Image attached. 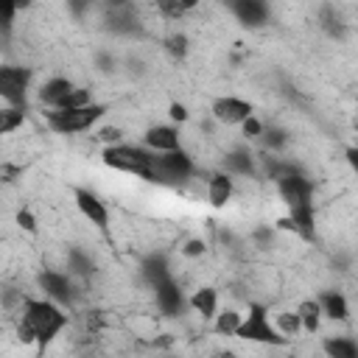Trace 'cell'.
I'll return each instance as SVG.
<instances>
[{
  "instance_id": "cell-1",
  "label": "cell",
  "mask_w": 358,
  "mask_h": 358,
  "mask_svg": "<svg viewBox=\"0 0 358 358\" xmlns=\"http://www.w3.org/2000/svg\"><path fill=\"white\" fill-rule=\"evenodd\" d=\"M70 322V313L64 305L48 299V296H25L22 310L17 313V336L22 344H36L45 350Z\"/></svg>"
},
{
  "instance_id": "cell-2",
  "label": "cell",
  "mask_w": 358,
  "mask_h": 358,
  "mask_svg": "<svg viewBox=\"0 0 358 358\" xmlns=\"http://www.w3.org/2000/svg\"><path fill=\"white\" fill-rule=\"evenodd\" d=\"M101 162L112 171H120V173L137 176L143 182H151L154 179V165H157V151H151L145 143L143 145H137V143H112V145H103Z\"/></svg>"
},
{
  "instance_id": "cell-3",
  "label": "cell",
  "mask_w": 358,
  "mask_h": 358,
  "mask_svg": "<svg viewBox=\"0 0 358 358\" xmlns=\"http://www.w3.org/2000/svg\"><path fill=\"white\" fill-rule=\"evenodd\" d=\"M106 112H109V106L98 103V101H92L87 106H76V109H48L45 126L53 134H81V131L95 129Z\"/></svg>"
},
{
  "instance_id": "cell-4",
  "label": "cell",
  "mask_w": 358,
  "mask_h": 358,
  "mask_svg": "<svg viewBox=\"0 0 358 358\" xmlns=\"http://www.w3.org/2000/svg\"><path fill=\"white\" fill-rule=\"evenodd\" d=\"M235 338H243V341H255V344H266V347H282L288 344L291 338H285L274 319H268V308L260 305V302H249L246 305V316L241 319V327L235 333Z\"/></svg>"
},
{
  "instance_id": "cell-5",
  "label": "cell",
  "mask_w": 358,
  "mask_h": 358,
  "mask_svg": "<svg viewBox=\"0 0 358 358\" xmlns=\"http://www.w3.org/2000/svg\"><path fill=\"white\" fill-rule=\"evenodd\" d=\"M196 159L185 151V148H173V151H162L157 154V165H154V185H165V187H179L187 185L196 176Z\"/></svg>"
},
{
  "instance_id": "cell-6",
  "label": "cell",
  "mask_w": 358,
  "mask_h": 358,
  "mask_svg": "<svg viewBox=\"0 0 358 358\" xmlns=\"http://www.w3.org/2000/svg\"><path fill=\"white\" fill-rule=\"evenodd\" d=\"M101 22L112 36H137L143 28L134 0H101Z\"/></svg>"
},
{
  "instance_id": "cell-7",
  "label": "cell",
  "mask_w": 358,
  "mask_h": 358,
  "mask_svg": "<svg viewBox=\"0 0 358 358\" xmlns=\"http://www.w3.org/2000/svg\"><path fill=\"white\" fill-rule=\"evenodd\" d=\"M34 70L25 64H3L0 67V98L8 106H28Z\"/></svg>"
},
{
  "instance_id": "cell-8",
  "label": "cell",
  "mask_w": 358,
  "mask_h": 358,
  "mask_svg": "<svg viewBox=\"0 0 358 358\" xmlns=\"http://www.w3.org/2000/svg\"><path fill=\"white\" fill-rule=\"evenodd\" d=\"M36 285L42 291V296L59 302V305H73L78 299V288H76V277L70 271H56V268H45L36 274Z\"/></svg>"
},
{
  "instance_id": "cell-9",
  "label": "cell",
  "mask_w": 358,
  "mask_h": 358,
  "mask_svg": "<svg viewBox=\"0 0 358 358\" xmlns=\"http://www.w3.org/2000/svg\"><path fill=\"white\" fill-rule=\"evenodd\" d=\"M274 187H277V196H280V201L285 204V210L313 204V193H316V187H313V179H310L305 171H296V173L280 179Z\"/></svg>"
},
{
  "instance_id": "cell-10",
  "label": "cell",
  "mask_w": 358,
  "mask_h": 358,
  "mask_svg": "<svg viewBox=\"0 0 358 358\" xmlns=\"http://www.w3.org/2000/svg\"><path fill=\"white\" fill-rule=\"evenodd\" d=\"M151 296H154L157 310H159L162 316H168V319H176V316H182V313L190 308V302H187L182 285H179L173 277L157 282V285L151 288Z\"/></svg>"
},
{
  "instance_id": "cell-11",
  "label": "cell",
  "mask_w": 358,
  "mask_h": 358,
  "mask_svg": "<svg viewBox=\"0 0 358 358\" xmlns=\"http://www.w3.org/2000/svg\"><path fill=\"white\" fill-rule=\"evenodd\" d=\"M249 115H255L252 101L238 98V95H218L210 103V117L215 123H221V126H241Z\"/></svg>"
},
{
  "instance_id": "cell-12",
  "label": "cell",
  "mask_w": 358,
  "mask_h": 358,
  "mask_svg": "<svg viewBox=\"0 0 358 358\" xmlns=\"http://www.w3.org/2000/svg\"><path fill=\"white\" fill-rule=\"evenodd\" d=\"M73 201H76L78 213H81L95 229H101V232L109 229V221H112L109 207H106V201H103L95 190H90V187H73Z\"/></svg>"
},
{
  "instance_id": "cell-13",
  "label": "cell",
  "mask_w": 358,
  "mask_h": 358,
  "mask_svg": "<svg viewBox=\"0 0 358 358\" xmlns=\"http://www.w3.org/2000/svg\"><path fill=\"white\" fill-rule=\"evenodd\" d=\"M224 8L243 25V28H263L271 20V3L268 0H221Z\"/></svg>"
},
{
  "instance_id": "cell-14",
  "label": "cell",
  "mask_w": 358,
  "mask_h": 358,
  "mask_svg": "<svg viewBox=\"0 0 358 358\" xmlns=\"http://www.w3.org/2000/svg\"><path fill=\"white\" fill-rule=\"evenodd\" d=\"M221 171H227L229 176H241V179H255L260 176V159L255 157V151H249L246 145H232L224 159H221Z\"/></svg>"
},
{
  "instance_id": "cell-15",
  "label": "cell",
  "mask_w": 358,
  "mask_h": 358,
  "mask_svg": "<svg viewBox=\"0 0 358 358\" xmlns=\"http://www.w3.org/2000/svg\"><path fill=\"white\" fill-rule=\"evenodd\" d=\"M316 22H319V31L333 39V42H344L350 36V22L341 17V11L333 6V3H322L319 11H316Z\"/></svg>"
},
{
  "instance_id": "cell-16",
  "label": "cell",
  "mask_w": 358,
  "mask_h": 358,
  "mask_svg": "<svg viewBox=\"0 0 358 358\" xmlns=\"http://www.w3.org/2000/svg\"><path fill=\"white\" fill-rule=\"evenodd\" d=\"M143 143L162 154V151H173V148H182V134H179V126L176 123H157V126H148L145 134H143Z\"/></svg>"
},
{
  "instance_id": "cell-17",
  "label": "cell",
  "mask_w": 358,
  "mask_h": 358,
  "mask_svg": "<svg viewBox=\"0 0 358 358\" xmlns=\"http://www.w3.org/2000/svg\"><path fill=\"white\" fill-rule=\"evenodd\" d=\"M73 90H76V81H73V78H67V76H50L48 81L39 84L36 98H39L42 106H48V109H59V106L64 103V98H67Z\"/></svg>"
},
{
  "instance_id": "cell-18",
  "label": "cell",
  "mask_w": 358,
  "mask_h": 358,
  "mask_svg": "<svg viewBox=\"0 0 358 358\" xmlns=\"http://www.w3.org/2000/svg\"><path fill=\"white\" fill-rule=\"evenodd\" d=\"M204 193H207V201L213 207H227L235 196V176H229L227 171H215L204 179Z\"/></svg>"
},
{
  "instance_id": "cell-19",
  "label": "cell",
  "mask_w": 358,
  "mask_h": 358,
  "mask_svg": "<svg viewBox=\"0 0 358 358\" xmlns=\"http://www.w3.org/2000/svg\"><path fill=\"white\" fill-rule=\"evenodd\" d=\"M168 277H173V271H171V260H168L165 252H151L140 260V280L148 288H154L157 282H162Z\"/></svg>"
},
{
  "instance_id": "cell-20",
  "label": "cell",
  "mask_w": 358,
  "mask_h": 358,
  "mask_svg": "<svg viewBox=\"0 0 358 358\" xmlns=\"http://www.w3.org/2000/svg\"><path fill=\"white\" fill-rule=\"evenodd\" d=\"M187 302H190V310H196L201 319L213 322L215 313H218V288H215V285H199V288L187 296Z\"/></svg>"
},
{
  "instance_id": "cell-21",
  "label": "cell",
  "mask_w": 358,
  "mask_h": 358,
  "mask_svg": "<svg viewBox=\"0 0 358 358\" xmlns=\"http://www.w3.org/2000/svg\"><path fill=\"white\" fill-rule=\"evenodd\" d=\"M316 299H319V305H322L324 319H330V322H350V302H347V296H344L341 291L327 288V291H322Z\"/></svg>"
},
{
  "instance_id": "cell-22",
  "label": "cell",
  "mask_w": 358,
  "mask_h": 358,
  "mask_svg": "<svg viewBox=\"0 0 358 358\" xmlns=\"http://www.w3.org/2000/svg\"><path fill=\"white\" fill-rule=\"evenodd\" d=\"M67 271H70L76 280L87 282V280L98 271V266H95V260H92V255H90L87 249L70 246V249H67Z\"/></svg>"
},
{
  "instance_id": "cell-23",
  "label": "cell",
  "mask_w": 358,
  "mask_h": 358,
  "mask_svg": "<svg viewBox=\"0 0 358 358\" xmlns=\"http://www.w3.org/2000/svg\"><path fill=\"white\" fill-rule=\"evenodd\" d=\"M322 352L330 358H358V341L350 336H324Z\"/></svg>"
},
{
  "instance_id": "cell-24",
  "label": "cell",
  "mask_w": 358,
  "mask_h": 358,
  "mask_svg": "<svg viewBox=\"0 0 358 358\" xmlns=\"http://www.w3.org/2000/svg\"><path fill=\"white\" fill-rule=\"evenodd\" d=\"M296 313H299V319H302V333H310V336H313V333H319L324 313H322V305H319V299H316V296L302 299V302L296 305Z\"/></svg>"
},
{
  "instance_id": "cell-25",
  "label": "cell",
  "mask_w": 358,
  "mask_h": 358,
  "mask_svg": "<svg viewBox=\"0 0 358 358\" xmlns=\"http://www.w3.org/2000/svg\"><path fill=\"white\" fill-rule=\"evenodd\" d=\"M288 140H291L288 129L268 123V126L263 129V134H260V140H257V143H260V148H263L266 154H282V151L288 148Z\"/></svg>"
},
{
  "instance_id": "cell-26",
  "label": "cell",
  "mask_w": 358,
  "mask_h": 358,
  "mask_svg": "<svg viewBox=\"0 0 358 358\" xmlns=\"http://www.w3.org/2000/svg\"><path fill=\"white\" fill-rule=\"evenodd\" d=\"M162 50H165V56H168L171 62H185L187 53H190V39H187V34H182V31L168 34V36L162 39Z\"/></svg>"
},
{
  "instance_id": "cell-27",
  "label": "cell",
  "mask_w": 358,
  "mask_h": 358,
  "mask_svg": "<svg viewBox=\"0 0 358 358\" xmlns=\"http://www.w3.org/2000/svg\"><path fill=\"white\" fill-rule=\"evenodd\" d=\"M241 319H243V313H238L235 308H224V310L215 313L213 330H215L218 336H235L238 327H241Z\"/></svg>"
},
{
  "instance_id": "cell-28",
  "label": "cell",
  "mask_w": 358,
  "mask_h": 358,
  "mask_svg": "<svg viewBox=\"0 0 358 358\" xmlns=\"http://www.w3.org/2000/svg\"><path fill=\"white\" fill-rule=\"evenodd\" d=\"M25 115H28V106H8V103H3V109H0V134L17 131L25 123Z\"/></svg>"
},
{
  "instance_id": "cell-29",
  "label": "cell",
  "mask_w": 358,
  "mask_h": 358,
  "mask_svg": "<svg viewBox=\"0 0 358 358\" xmlns=\"http://www.w3.org/2000/svg\"><path fill=\"white\" fill-rule=\"evenodd\" d=\"M274 324H277V330H280L285 338H294V336L302 333V319H299L296 308H294V310H280V313L274 316Z\"/></svg>"
},
{
  "instance_id": "cell-30",
  "label": "cell",
  "mask_w": 358,
  "mask_h": 358,
  "mask_svg": "<svg viewBox=\"0 0 358 358\" xmlns=\"http://www.w3.org/2000/svg\"><path fill=\"white\" fill-rule=\"evenodd\" d=\"M17 0H0V31H3V39L8 42L11 31H14V20H17Z\"/></svg>"
},
{
  "instance_id": "cell-31",
  "label": "cell",
  "mask_w": 358,
  "mask_h": 358,
  "mask_svg": "<svg viewBox=\"0 0 358 358\" xmlns=\"http://www.w3.org/2000/svg\"><path fill=\"white\" fill-rule=\"evenodd\" d=\"M87 103H92V90L76 84V90L64 98V103H62L59 109H76V106H87Z\"/></svg>"
},
{
  "instance_id": "cell-32",
  "label": "cell",
  "mask_w": 358,
  "mask_h": 358,
  "mask_svg": "<svg viewBox=\"0 0 358 358\" xmlns=\"http://www.w3.org/2000/svg\"><path fill=\"white\" fill-rule=\"evenodd\" d=\"M103 327H106V313H103V310H98V308L84 310V330H87L90 336H98Z\"/></svg>"
},
{
  "instance_id": "cell-33",
  "label": "cell",
  "mask_w": 358,
  "mask_h": 358,
  "mask_svg": "<svg viewBox=\"0 0 358 358\" xmlns=\"http://www.w3.org/2000/svg\"><path fill=\"white\" fill-rule=\"evenodd\" d=\"M154 8L159 11L162 20H182V17H187V14L182 11L179 0H154Z\"/></svg>"
},
{
  "instance_id": "cell-34",
  "label": "cell",
  "mask_w": 358,
  "mask_h": 358,
  "mask_svg": "<svg viewBox=\"0 0 358 358\" xmlns=\"http://www.w3.org/2000/svg\"><path fill=\"white\" fill-rule=\"evenodd\" d=\"M64 6H67V11H70V17L84 20L95 6H101V0H64Z\"/></svg>"
},
{
  "instance_id": "cell-35",
  "label": "cell",
  "mask_w": 358,
  "mask_h": 358,
  "mask_svg": "<svg viewBox=\"0 0 358 358\" xmlns=\"http://www.w3.org/2000/svg\"><path fill=\"white\" fill-rule=\"evenodd\" d=\"M263 129H266V123H263L257 115H249V117L241 123V134H243L246 140H260Z\"/></svg>"
},
{
  "instance_id": "cell-36",
  "label": "cell",
  "mask_w": 358,
  "mask_h": 358,
  "mask_svg": "<svg viewBox=\"0 0 358 358\" xmlns=\"http://www.w3.org/2000/svg\"><path fill=\"white\" fill-rule=\"evenodd\" d=\"M179 252L193 260V257H201V255L207 252V243H204V238H187V241L179 246Z\"/></svg>"
},
{
  "instance_id": "cell-37",
  "label": "cell",
  "mask_w": 358,
  "mask_h": 358,
  "mask_svg": "<svg viewBox=\"0 0 358 358\" xmlns=\"http://www.w3.org/2000/svg\"><path fill=\"white\" fill-rule=\"evenodd\" d=\"M252 241H255L257 249H268L271 241H274V229L271 227H257V229H252Z\"/></svg>"
},
{
  "instance_id": "cell-38",
  "label": "cell",
  "mask_w": 358,
  "mask_h": 358,
  "mask_svg": "<svg viewBox=\"0 0 358 358\" xmlns=\"http://www.w3.org/2000/svg\"><path fill=\"white\" fill-rule=\"evenodd\" d=\"M98 140H101L103 145H112V143H123V129H120V126H103V129L98 131Z\"/></svg>"
},
{
  "instance_id": "cell-39",
  "label": "cell",
  "mask_w": 358,
  "mask_h": 358,
  "mask_svg": "<svg viewBox=\"0 0 358 358\" xmlns=\"http://www.w3.org/2000/svg\"><path fill=\"white\" fill-rule=\"evenodd\" d=\"M17 224H20V229H25V232L36 235V215H34L28 207H22V210L17 213Z\"/></svg>"
},
{
  "instance_id": "cell-40",
  "label": "cell",
  "mask_w": 358,
  "mask_h": 358,
  "mask_svg": "<svg viewBox=\"0 0 358 358\" xmlns=\"http://www.w3.org/2000/svg\"><path fill=\"white\" fill-rule=\"evenodd\" d=\"M168 117H171L173 123H187V120H190V109H187L185 103L173 101V103L168 106Z\"/></svg>"
},
{
  "instance_id": "cell-41",
  "label": "cell",
  "mask_w": 358,
  "mask_h": 358,
  "mask_svg": "<svg viewBox=\"0 0 358 358\" xmlns=\"http://www.w3.org/2000/svg\"><path fill=\"white\" fill-rule=\"evenodd\" d=\"M95 64H98V70H103V73H109V70H115V56L112 53H98L95 56Z\"/></svg>"
},
{
  "instance_id": "cell-42",
  "label": "cell",
  "mask_w": 358,
  "mask_h": 358,
  "mask_svg": "<svg viewBox=\"0 0 358 358\" xmlns=\"http://www.w3.org/2000/svg\"><path fill=\"white\" fill-rule=\"evenodd\" d=\"M344 159H347V165L352 168V173L358 179V145H347L344 148Z\"/></svg>"
},
{
  "instance_id": "cell-43",
  "label": "cell",
  "mask_w": 358,
  "mask_h": 358,
  "mask_svg": "<svg viewBox=\"0 0 358 358\" xmlns=\"http://www.w3.org/2000/svg\"><path fill=\"white\" fill-rule=\"evenodd\" d=\"M0 173H3V182H14V176H20V173H22V165H11V162H3Z\"/></svg>"
},
{
  "instance_id": "cell-44",
  "label": "cell",
  "mask_w": 358,
  "mask_h": 358,
  "mask_svg": "<svg viewBox=\"0 0 358 358\" xmlns=\"http://www.w3.org/2000/svg\"><path fill=\"white\" fill-rule=\"evenodd\" d=\"M179 6H182V11H185V14H190L193 8H199V6H201V0H179Z\"/></svg>"
},
{
  "instance_id": "cell-45",
  "label": "cell",
  "mask_w": 358,
  "mask_h": 358,
  "mask_svg": "<svg viewBox=\"0 0 358 358\" xmlns=\"http://www.w3.org/2000/svg\"><path fill=\"white\" fill-rule=\"evenodd\" d=\"M17 6H20V11H25L31 6V0H17Z\"/></svg>"
},
{
  "instance_id": "cell-46",
  "label": "cell",
  "mask_w": 358,
  "mask_h": 358,
  "mask_svg": "<svg viewBox=\"0 0 358 358\" xmlns=\"http://www.w3.org/2000/svg\"><path fill=\"white\" fill-rule=\"evenodd\" d=\"M355 129H358V109H355Z\"/></svg>"
},
{
  "instance_id": "cell-47",
  "label": "cell",
  "mask_w": 358,
  "mask_h": 358,
  "mask_svg": "<svg viewBox=\"0 0 358 358\" xmlns=\"http://www.w3.org/2000/svg\"><path fill=\"white\" fill-rule=\"evenodd\" d=\"M355 296H358V291H355Z\"/></svg>"
}]
</instances>
